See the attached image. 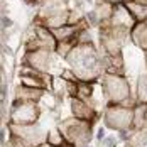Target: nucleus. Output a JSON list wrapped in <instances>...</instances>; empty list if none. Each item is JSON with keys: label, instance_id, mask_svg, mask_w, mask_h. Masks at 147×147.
Returning <instances> with one entry per match:
<instances>
[{"label": "nucleus", "instance_id": "1", "mask_svg": "<svg viewBox=\"0 0 147 147\" xmlns=\"http://www.w3.org/2000/svg\"><path fill=\"white\" fill-rule=\"evenodd\" d=\"M69 61H73V68L78 71L80 78H93L98 69V59L91 47H78L69 54Z\"/></svg>", "mask_w": 147, "mask_h": 147}, {"label": "nucleus", "instance_id": "2", "mask_svg": "<svg viewBox=\"0 0 147 147\" xmlns=\"http://www.w3.org/2000/svg\"><path fill=\"white\" fill-rule=\"evenodd\" d=\"M105 88L108 90V96L112 98V100H115V102H120V100H123L125 96H127V83L122 80V78H118V76H108L107 80H105Z\"/></svg>", "mask_w": 147, "mask_h": 147}, {"label": "nucleus", "instance_id": "3", "mask_svg": "<svg viewBox=\"0 0 147 147\" xmlns=\"http://www.w3.org/2000/svg\"><path fill=\"white\" fill-rule=\"evenodd\" d=\"M127 7H129V12H130L135 19H139V20L147 19V5L137 3V2H129Z\"/></svg>", "mask_w": 147, "mask_h": 147}, {"label": "nucleus", "instance_id": "4", "mask_svg": "<svg viewBox=\"0 0 147 147\" xmlns=\"http://www.w3.org/2000/svg\"><path fill=\"white\" fill-rule=\"evenodd\" d=\"M73 112H74V115H76L78 118H90V117H93V112L90 110L85 103H81V102H73Z\"/></svg>", "mask_w": 147, "mask_h": 147}, {"label": "nucleus", "instance_id": "5", "mask_svg": "<svg viewBox=\"0 0 147 147\" xmlns=\"http://www.w3.org/2000/svg\"><path fill=\"white\" fill-rule=\"evenodd\" d=\"M73 34V27H58L54 29V37L56 39H66Z\"/></svg>", "mask_w": 147, "mask_h": 147}, {"label": "nucleus", "instance_id": "6", "mask_svg": "<svg viewBox=\"0 0 147 147\" xmlns=\"http://www.w3.org/2000/svg\"><path fill=\"white\" fill-rule=\"evenodd\" d=\"M22 83H24L26 86H36V88L41 86V81H39V80H36V78H29V76H22Z\"/></svg>", "mask_w": 147, "mask_h": 147}, {"label": "nucleus", "instance_id": "7", "mask_svg": "<svg viewBox=\"0 0 147 147\" xmlns=\"http://www.w3.org/2000/svg\"><path fill=\"white\" fill-rule=\"evenodd\" d=\"M78 95H80L81 98L90 96V95H91V86H90V85H78Z\"/></svg>", "mask_w": 147, "mask_h": 147}, {"label": "nucleus", "instance_id": "8", "mask_svg": "<svg viewBox=\"0 0 147 147\" xmlns=\"http://www.w3.org/2000/svg\"><path fill=\"white\" fill-rule=\"evenodd\" d=\"M49 142L59 147L61 144H63V139H61V135H59V134L56 132V130H54V132H51V135H49Z\"/></svg>", "mask_w": 147, "mask_h": 147}, {"label": "nucleus", "instance_id": "9", "mask_svg": "<svg viewBox=\"0 0 147 147\" xmlns=\"http://www.w3.org/2000/svg\"><path fill=\"white\" fill-rule=\"evenodd\" d=\"M12 24H14V22H12L7 15H3V17H2V26H3L5 29H7V27H12Z\"/></svg>", "mask_w": 147, "mask_h": 147}, {"label": "nucleus", "instance_id": "10", "mask_svg": "<svg viewBox=\"0 0 147 147\" xmlns=\"http://www.w3.org/2000/svg\"><path fill=\"white\" fill-rule=\"evenodd\" d=\"M139 147H147V137H144V139L140 140V146Z\"/></svg>", "mask_w": 147, "mask_h": 147}, {"label": "nucleus", "instance_id": "11", "mask_svg": "<svg viewBox=\"0 0 147 147\" xmlns=\"http://www.w3.org/2000/svg\"><path fill=\"white\" fill-rule=\"evenodd\" d=\"M103 135H105V132H103V129H100L98 134H96V137H98V139H103Z\"/></svg>", "mask_w": 147, "mask_h": 147}, {"label": "nucleus", "instance_id": "12", "mask_svg": "<svg viewBox=\"0 0 147 147\" xmlns=\"http://www.w3.org/2000/svg\"><path fill=\"white\" fill-rule=\"evenodd\" d=\"M115 146V142H113V140H112V139H110V140H108V142H107V147H113Z\"/></svg>", "mask_w": 147, "mask_h": 147}, {"label": "nucleus", "instance_id": "13", "mask_svg": "<svg viewBox=\"0 0 147 147\" xmlns=\"http://www.w3.org/2000/svg\"><path fill=\"white\" fill-rule=\"evenodd\" d=\"M41 147H56V146H54V144H51V142H49V144H42V146H41Z\"/></svg>", "mask_w": 147, "mask_h": 147}, {"label": "nucleus", "instance_id": "14", "mask_svg": "<svg viewBox=\"0 0 147 147\" xmlns=\"http://www.w3.org/2000/svg\"><path fill=\"white\" fill-rule=\"evenodd\" d=\"M59 147H73V146H68L66 142H63V144H61V146H59Z\"/></svg>", "mask_w": 147, "mask_h": 147}]
</instances>
